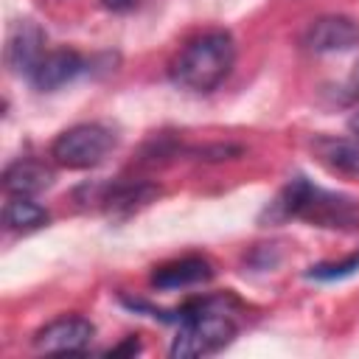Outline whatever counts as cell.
<instances>
[{"instance_id":"obj_1","label":"cell","mask_w":359,"mask_h":359,"mask_svg":"<svg viewBox=\"0 0 359 359\" xmlns=\"http://www.w3.org/2000/svg\"><path fill=\"white\" fill-rule=\"evenodd\" d=\"M233 297L216 294V297H196L188 300L185 306L174 309L171 314L163 311L160 320L177 323V337L171 342V356L177 359H194V356H208L222 351L224 345L233 342L238 325L230 314Z\"/></svg>"},{"instance_id":"obj_2","label":"cell","mask_w":359,"mask_h":359,"mask_svg":"<svg viewBox=\"0 0 359 359\" xmlns=\"http://www.w3.org/2000/svg\"><path fill=\"white\" fill-rule=\"evenodd\" d=\"M266 219L272 224L289 222V219H303V222L317 224V227L356 230L359 227V205L351 196L311 185L306 177H294L266 205L261 222H266Z\"/></svg>"},{"instance_id":"obj_3","label":"cell","mask_w":359,"mask_h":359,"mask_svg":"<svg viewBox=\"0 0 359 359\" xmlns=\"http://www.w3.org/2000/svg\"><path fill=\"white\" fill-rule=\"evenodd\" d=\"M236 65V42L227 31H205L182 45L168 65V79L191 93L216 90Z\"/></svg>"},{"instance_id":"obj_4","label":"cell","mask_w":359,"mask_h":359,"mask_svg":"<svg viewBox=\"0 0 359 359\" xmlns=\"http://www.w3.org/2000/svg\"><path fill=\"white\" fill-rule=\"evenodd\" d=\"M115 149V135L104 123H76L50 143V157L62 168H95Z\"/></svg>"},{"instance_id":"obj_5","label":"cell","mask_w":359,"mask_h":359,"mask_svg":"<svg viewBox=\"0 0 359 359\" xmlns=\"http://www.w3.org/2000/svg\"><path fill=\"white\" fill-rule=\"evenodd\" d=\"M95 337V325L87 317L65 314L50 320L34 334V348L42 353H81L90 348Z\"/></svg>"},{"instance_id":"obj_6","label":"cell","mask_w":359,"mask_h":359,"mask_svg":"<svg viewBox=\"0 0 359 359\" xmlns=\"http://www.w3.org/2000/svg\"><path fill=\"white\" fill-rule=\"evenodd\" d=\"M303 45L314 53H342L359 45V22L345 14L317 17L303 36Z\"/></svg>"},{"instance_id":"obj_7","label":"cell","mask_w":359,"mask_h":359,"mask_svg":"<svg viewBox=\"0 0 359 359\" xmlns=\"http://www.w3.org/2000/svg\"><path fill=\"white\" fill-rule=\"evenodd\" d=\"M45 56V34L36 22L31 20H20L11 25L8 36H6V65L11 67V73L28 76L36 70L39 59Z\"/></svg>"},{"instance_id":"obj_8","label":"cell","mask_w":359,"mask_h":359,"mask_svg":"<svg viewBox=\"0 0 359 359\" xmlns=\"http://www.w3.org/2000/svg\"><path fill=\"white\" fill-rule=\"evenodd\" d=\"M160 196V188L151 185V182H143V180H123V182H112V185H104L101 194L95 196V202L101 205L104 213L109 216H132L135 210L146 208L149 202H154Z\"/></svg>"},{"instance_id":"obj_9","label":"cell","mask_w":359,"mask_h":359,"mask_svg":"<svg viewBox=\"0 0 359 359\" xmlns=\"http://www.w3.org/2000/svg\"><path fill=\"white\" fill-rule=\"evenodd\" d=\"M84 70V62L76 50H67V48H59V50H50L39 59L36 70L31 73V84L39 90V93H53L65 84H70L79 73Z\"/></svg>"},{"instance_id":"obj_10","label":"cell","mask_w":359,"mask_h":359,"mask_svg":"<svg viewBox=\"0 0 359 359\" xmlns=\"http://www.w3.org/2000/svg\"><path fill=\"white\" fill-rule=\"evenodd\" d=\"M213 278V264L202 255H185L168 264L154 266L151 272V286L154 289H185V286H196V283H208Z\"/></svg>"},{"instance_id":"obj_11","label":"cell","mask_w":359,"mask_h":359,"mask_svg":"<svg viewBox=\"0 0 359 359\" xmlns=\"http://www.w3.org/2000/svg\"><path fill=\"white\" fill-rule=\"evenodd\" d=\"M53 171L39 160H14L3 171V191L8 196H36L50 188Z\"/></svg>"},{"instance_id":"obj_12","label":"cell","mask_w":359,"mask_h":359,"mask_svg":"<svg viewBox=\"0 0 359 359\" xmlns=\"http://www.w3.org/2000/svg\"><path fill=\"white\" fill-rule=\"evenodd\" d=\"M311 149L331 171L359 177V137H317Z\"/></svg>"},{"instance_id":"obj_13","label":"cell","mask_w":359,"mask_h":359,"mask_svg":"<svg viewBox=\"0 0 359 359\" xmlns=\"http://www.w3.org/2000/svg\"><path fill=\"white\" fill-rule=\"evenodd\" d=\"M3 222L8 230H20V233H28V230H39L50 222V213L36 205L31 196H11L3 208Z\"/></svg>"},{"instance_id":"obj_14","label":"cell","mask_w":359,"mask_h":359,"mask_svg":"<svg viewBox=\"0 0 359 359\" xmlns=\"http://www.w3.org/2000/svg\"><path fill=\"white\" fill-rule=\"evenodd\" d=\"M359 272V252L342 258V261H325V264H314L306 275L311 280H342Z\"/></svg>"},{"instance_id":"obj_15","label":"cell","mask_w":359,"mask_h":359,"mask_svg":"<svg viewBox=\"0 0 359 359\" xmlns=\"http://www.w3.org/2000/svg\"><path fill=\"white\" fill-rule=\"evenodd\" d=\"M107 353H109V356H135V353H140V339H137V337H126L121 345L109 348Z\"/></svg>"},{"instance_id":"obj_16","label":"cell","mask_w":359,"mask_h":359,"mask_svg":"<svg viewBox=\"0 0 359 359\" xmlns=\"http://www.w3.org/2000/svg\"><path fill=\"white\" fill-rule=\"evenodd\" d=\"M137 0H101V6L104 8H109V11H126V8H132Z\"/></svg>"},{"instance_id":"obj_17","label":"cell","mask_w":359,"mask_h":359,"mask_svg":"<svg viewBox=\"0 0 359 359\" xmlns=\"http://www.w3.org/2000/svg\"><path fill=\"white\" fill-rule=\"evenodd\" d=\"M351 90L359 95V62L353 65V70H351Z\"/></svg>"},{"instance_id":"obj_18","label":"cell","mask_w":359,"mask_h":359,"mask_svg":"<svg viewBox=\"0 0 359 359\" xmlns=\"http://www.w3.org/2000/svg\"><path fill=\"white\" fill-rule=\"evenodd\" d=\"M348 129H351V132H353V135L359 137V109H356V112L351 115V121H348Z\"/></svg>"}]
</instances>
